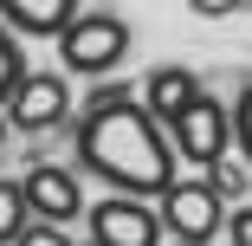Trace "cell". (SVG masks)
Returning a JSON list of instances; mask_svg holds the SVG:
<instances>
[{"instance_id":"cell-6","label":"cell","mask_w":252,"mask_h":246,"mask_svg":"<svg viewBox=\"0 0 252 246\" xmlns=\"http://www.w3.org/2000/svg\"><path fill=\"white\" fill-rule=\"evenodd\" d=\"M71 104H78V91H71V71H26V84L13 91V104H7V123L13 136H45V130H65L71 123Z\"/></svg>"},{"instance_id":"cell-5","label":"cell","mask_w":252,"mask_h":246,"mask_svg":"<svg viewBox=\"0 0 252 246\" xmlns=\"http://www.w3.org/2000/svg\"><path fill=\"white\" fill-rule=\"evenodd\" d=\"M91 227V246H156L168 227H162V208L149 201V194H104V201H91L84 214Z\"/></svg>"},{"instance_id":"cell-10","label":"cell","mask_w":252,"mask_h":246,"mask_svg":"<svg viewBox=\"0 0 252 246\" xmlns=\"http://www.w3.org/2000/svg\"><path fill=\"white\" fill-rule=\"evenodd\" d=\"M26 71H32L26 65V33H13L7 20H0V110L13 104V91L26 84Z\"/></svg>"},{"instance_id":"cell-13","label":"cell","mask_w":252,"mask_h":246,"mask_svg":"<svg viewBox=\"0 0 252 246\" xmlns=\"http://www.w3.org/2000/svg\"><path fill=\"white\" fill-rule=\"evenodd\" d=\"M233 142H239V156L252 162V84L233 97Z\"/></svg>"},{"instance_id":"cell-4","label":"cell","mask_w":252,"mask_h":246,"mask_svg":"<svg viewBox=\"0 0 252 246\" xmlns=\"http://www.w3.org/2000/svg\"><path fill=\"white\" fill-rule=\"evenodd\" d=\"M168 136H175L181 162H194V169H214L220 156H233V149H239V142H233V104H220L214 91H200L194 104L168 123Z\"/></svg>"},{"instance_id":"cell-15","label":"cell","mask_w":252,"mask_h":246,"mask_svg":"<svg viewBox=\"0 0 252 246\" xmlns=\"http://www.w3.org/2000/svg\"><path fill=\"white\" fill-rule=\"evenodd\" d=\"M226 246H252V201L233 208V220H226Z\"/></svg>"},{"instance_id":"cell-14","label":"cell","mask_w":252,"mask_h":246,"mask_svg":"<svg viewBox=\"0 0 252 246\" xmlns=\"http://www.w3.org/2000/svg\"><path fill=\"white\" fill-rule=\"evenodd\" d=\"M13 246H71V233H65L59 220H32V227H26Z\"/></svg>"},{"instance_id":"cell-18","label":"cell","mask_w":252,"mask_h":246,"mask_svg":"<svg viewBox=\"0 0 252 246\" xmlns=\"http://www.w3.org/2000/svg\"><path fill=\"white\" fill-rule=\"evenodd\" d=\"M175 246H214V240H175Z\"/></svg>"},{"instance_id":"cell-17","label":"cell","mask_w":252,"mask_h":246,"mask_svg":"<svg viewBox=\"0 0 252 246\" xmlns=\"http://www.w3.org/2000/svg\"><path fill=\"white\" fill-rule=\"evenodd\" d=\"M7 130H13V123H7V110H0V149H7Z\"/></svg>"},{"instance_id":"cell-2","label":"cell","mask_w":252,"mask_h":246,"mask_svg":"<svg viewBox=\"0 0 252 246\" xmlns=\"http://www.w3.org/2000/svg\"><path fill=\"white\" fill-rule=\"evenodd\" d=\"M129 59V20L97 7V13H78L65 33H59V65L71 78H117V65Z\"/></svg>"},{"instance_id":"cell-19","label":"cell","mask_w":252,"mask_h":246,"mask_svg":"<svg viewBox=\"0 0 252 246\" xmlns=\"http://www.w3.org/2000/svg\"><path fill=\"white\" fill-rule=\"evenodd\" d=\"M246 201H252V194H246Z\"/></svg>"},{"instance_id":"cell-12","label":"cell","mask_w":252,"mask_h":246,"mask_svg":"<svg viewBox=\"0 0 252 246\" xmlns=\"http://www.w3.org/2000/svg\"><path fill=\"white\" fill-rule=\"evenodd\" d=\"M207 181H214V188L226 194V201H233V194H252V181H246V169H239L233 156H220V162L207 169Z\"/></svg>"},{"instance_id":"cell-3","label":"cell","mask_w":252,"mask_h":246,"mask_svg":"<svg viewBox=\"0 0 252 246\" xmlns=\"http://www.w3.org/2000/svg\"><path fill=\"white\" fill-rule=\"evenodd\" d=\"M156 208H162V227H168V240H214V233H226V194L200 175V181H168L162 194H156Z\"/></svg>"},{"instance_id":"cell-9","label":"cell","mask_w":252,"mask_h":246,"mask_svg":"<svg viewBox=\"0 0 252 246\" xmlns=\"http://www.w3.org/2000/svg\"><path fill=\"white\" fill-rule=\"evenodd\" d=\"M78 13H84L78 0H0V20L26 39H59Z\"/></svg>"},{"instance_id":"cell-1","label":"cell","mask_w":252,"mask_h":246,"mask_svg":"<svg viewBox=\"0 0 252 246\" xmlns=\"http://www.w3.org/2000/svg\"><path fill=\"white\" fill-rule=\"evenodd\" d=\"M71 142H78V169L84 175H97L117 194H149V201L175 181V162H181L168 123L142 104V84H123V78L84 91Z\"/></svg>"},{"instance_id":"cell-16","label":"cell","mask_w":252,"mask_h":246,"mask_svg":"<svg viewBox=\"0 0 252 246\" xmlns=\"http://www.w3.org/2000/svg\"><path fill=\"white\" fill-rule=\"evenodd\" d=\"M188 7H194L200 20H226V13H239V7H252V0H188Z\"/></svg>"},{"instance_id":"cell-11","label":"cell","mask_w":252,"mask_h":246,"mask_svg":"<svg viewBox=\"0 0 252 246\" xmlns=\"http://www.w3.org/2000/svg\"><path fill=\"white\" fill-rule=\"evenodd\" d=\"M32 227V201H26V181H0V246H13Z\"/></svg>"},{"instance_id":"cell-8","label":"cell","mask_w":252,"mask_h":246,"mask_svg":"<svg viewBox=\"0 0 252 246\" xmlns=\"http://www.w3.org/2000/svg\"><path fill=\"white\" fill-rule=\"evenodd\" d=\"M200 91H207V84H200V71H194V65H156V71L142 78V104L156 110L162 123H175Z\"/></svg>"},{"instance_id":"cell-7","label":"cell","mask_w":252,"mask_h":246,"mask_svg":"<svg viewBox=\"0 0 252 246\" xmlns=\"http://www.w3.org/2000/svg\"><path fill=\"white\" fill-rule=\"evenodd\" d=\"M20 181H26L32 220H59V227H71V220H84V214H91V201H84V175H78V169H65V162H32Z\"/></svg>"}]
</instances>
